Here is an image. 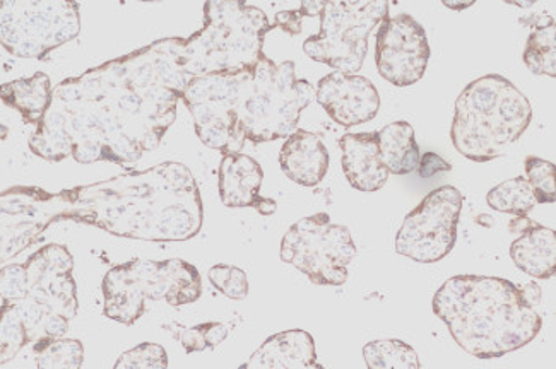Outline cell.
Instances as JSON below:
<instances>
[{
    "instance_id": "cell-2",
    "label": "cell",
    "mask_w": 556,
    "mask_h": 369,
    "mask_svg": "<svg viewBox=\"0 0 556 369\" xmlns=\"http://www.w3.org/2000/svg\"><path fill=\"white\" fill-rule=\"evenodd\" d=\"M431 306L460 349L478 359L514 353L531 344L543 327L519 285L502 277H452L437 291Z\"/></svg>"
},
{
    "instance_id": "cell-17",
    "label": "cell",
    "mask_w": 556,
    "mask_h": 369,
    "mask_svg": "<svg viewBox=\"0 0 556 369\" xmlns=\"http://www.w3.org/2000/svg\"><path fill=\"white\" fill-rule=\"evenodd\" d=\"M508 229L520 237L510 245V258L517 269L534 279H552L556 272V234L553 229L516 217Z\"/></svg>"
},
{
    "instance_id": "cell-38",
    "label": "cell",
    "mask_w": 556,
    "mask_h": 369,
    "mask_svg": "<svg viewBox=\"0 0 556 369\" xmlns=\"http://www.w3.org/2000/svg\"><path fill=\"white\" fill-rule=\"evenodd\" d=\"M9 136V129L5 125L0 124V141H5Z\"/></svg>"
},
{
    "instance_id": "cell-26",
    "label": "cell",
    "mask_w": 556,
    "mask_h": 369,
    "mask_svg": "<svg viewBox=\"0 0 556 369\" xmlns=\"http://www.w3.org/2000/svg\"><path fill=\"white\" fill-rule=\"evenodd\" d=\"M38 369H81L85 347L76 339H45L33 344Z\"/></svg>"
},
{
    "instance_id": "cell-18",
    "label": "cell",
    "mask_w": 556,
    "mask_h": 369,
    "mask_svg": "<svg viewBox=\"0 0 556 369\" xmlns=\"http://www.w3.org/2000/svg\"><path fill=\"white\" fill-rule=\"evenodd\" d=\"M341 165L353 189L370 193L383 189L389 171L380 157L377 133H346L339 139Z\"/></svg>"
},
{
    "instance_id": "cell-21",
    "label": "cell",
    "mask_w": 556,
    "mask_h": 369,
    "mask_svg": "<svg viewBox=\"0 0 556 369\" xmlns=\"http://www.w3.org/2000/svg\"><path fill=\"white\" fill-rule=\"evenodd\" d=\"M52 80L47 74L37 73L31 77L11 80L0 85V100L9 109L16 110L25 124H40L52 103Z\"/></svg>"
},
{
    "instance_id": "cell-1",
    "label": "cell",
    "mask_w": 556,
    "mask_h": 369,
    "mask_svg": "<svg viewBox=\"0 0 556 369\" xmlns=\"http://www.w3.org/2000/svg\"><path fill=\"white\" fill-rule=\"evenodd\" d=\"M184 41L163 38L62 80L29 137L31 153L52 163L130 165L154 151L192 79L181 67Z\"/></svg>"
},
{
    "instance_id": "cell-22",
    "label": "cell",
    "mask_w": 556,
    "mask_h": 369,
    "mask_svg": "<svg viewBox=\"0 0 556 369\" xmlns=\"http://www.w3.org/2000/svg\"><path fill=\"white\" fill-rule=\"evenodd\" d=\"M376 133L380 157L389 175H409L418 169L421 154L412 124L394 122Z\"/></svg>"
},
{
    "instance_id": "cell-14",
    "label": "cell",
    "mask_w": 556,
    "mask_h": 369,
    "mask_svg": "<svg viewBox=\"0 0 556 369\" xmlns=\"http://www.w3.org/2000/svg\"><path fill=\"white\" fill-rule=\"evenodd\" d=\"M28 296L25 300L47 314L73 320L79 309L74 281V258L64 245L43 246L25 262Z\"/></svg>"
},
{
    "instance_id": "cell-5",
    "label": "cell",
    "mask_w": 556,
    "mask_h": 369,
    "mask_svg": "<svg viewBox=\"0 0 556 369\" xmlns=\"http://www.w3.org/2000/svg\"><path fill=\"white\" fill-rule=\"evenodd\" d=\"M103 314L110 320L132 326L146 314V302H166L184 306L198 302L202 294L199 270L180 258L172 260H130L106 272L101 282Z\"/></svg>"
},
{
    "instance_id": "cell-7",
    "label": "cell",
    "mask_w": 556,
    "mask_h": 369,
    "mask_svg": "<svg viewBox=\"0 0 556 369\" xmlns=\"http://www.w3.org/2000/svg\"><path fill=\"white\" fill-rule=\"evenodd\" d=\"M88 184L49 193L38 187H11L0 192V267L40 240L59 221L91 222Z\"/></svg>"
},
{
    "instance_id": "cell-3",
    "label": "cell",
    "mask_w": 556,
    "mask_h": 369,
    "mask_svg": "<svg viewBox=\"0 0 556 369\" xmlns=\"http://www.w3.org/2000/svg\"><path fill=\"white\" fill-rule=\"evenodd\" d=\"M532 122V106L516 86L488 74L466 86L456 101L451 139L457 153L488 163L519 141Z\"/></svg>"
},
{
    "instance_id": "cell-15",
    "label": "cell",
    "mask_w": 556,
    "mask_h": 369,
    "mask_svg": "<svg viewBox=\"0 0 556 369\" xmlns=\"http://www.w3.org/2000/svg\"><path fill=\"white\" fill-rule=\"evenodd\" d=\"M315 100L344 129L374 120L380 110L379 91L359 74H327L315 89Z\"/></svg>"
},
{
    "instance_id": "cell-29",
    "label": "cell",
    "mask_w": 556,
    "mask_h": 369,
    "mask_svg": "<svg viewBox=\"0 0 556 369\" xmlns=\"http://www.w3.org/2000/svg\"><path fill=\"white\" fill-rule=\"evenodd\" d=\"M525 166L526 180L534 190L536 204H553L556 201L555 165L541 157L529 156Z\"/></svg>"
},
{
    "instance_id": "cell-33",
    "label": "cell",
    "mask_w": 556,
    "mask_h": 369,
    "mask_svg": "<svg viewBox=\"0 0 556 369\" xmlns=\"http://www.w3.org/2000/svg\"><path fill=\"white\" fill-rule=\"evenodd\" d=\"M302 20L303 14L300 13V9L299 11H281V13L276 14L273 28H281L291 37H296L302 33Z\"/></svg>"
},
{
    "instance_id": "cell-23",
    "label": "cell",
    "mask_w": 556,
    "mask_h": 369,
    "mask_svg": "<svg viewBox=\"0 0 556 369\" xmlns=\"http://www.w3.org/2000/svg\"><path fill=\"white\" fill-rule=\"evenodd\" d=\"M486 202L493 211L526 217L536 207V198L531 183L525 177L502 181L493 187L486 195Z\"/></svg>"
},
{
    "instance_id": "cell-31",
    "label": "cell",
    "mask_w": 556,
    "mask_h": 369,
    "mask_svg": "<svg viewBox=\"0 0 556 369\" xmlns=\"http://www.w3.org/2000/svg\"><path fill=\"white\" fill-rule=\"evenodd\" d=\"M113 369H168V354L163 345L144 342L122 354Z\"/></svg>"
},
{
    "instance_id": "cell-27",
    "label": "cell",
    "mask_w": 556,
    "mask_h": 369,
    "mask_svg": "<svg viewBox=\"0 0 556 369\" xmlns=\"http://www.w3.org/2000/svg\"><path fill=\"white\" fill-rule=\"evenodd\" d=\"M29 344L25 323L17 303L4 302L0 306V366L13 361L14 357Z\"/></svg>"
},
{
    "instance_id": "cell-25",
    "label": "cell",
    "mask_w": 556,
    "mask_h": 369,
    "mask_svg": "<svg viewBox=\"0 0 556 369\" xmlns=\"http://www.w3.org/2000/svg\"><path fill=\"white\" fill-rule=\"evenodd\" d=\"M368 369H421L412 345L397 339L374 341L363 347Z\"/></svg>"
},
{
    "instance_id": "cell-24",
    "label": "cell",
    "mask_w": 556,
    "mask_h": 369,
    "mask_svg": "<svg viewBox=\"0 0 556 369\" xmlns=\"http://www.w3.org/2000/svg\"><path fill=\"white\" fill-rule=\"evenodd\" d=\"M522 61L536 76H556L555 21L549 20L529 35Z\"/></svg>"
},
{
    "instance_id": "cell-30",
    "label": "cell",
    "mask_w": 556,
    "mask_h": 369,
    "mask_svg": "<svg viewBox=\"0 0 556 369\" xmlns=\"http://www.w3.org/2000/svg\"><path fill=\"white\" fill-rule=\"evenodd\" d=\"M211 284L225 294L226 297L235 300V302H242L249 296V279L247 273L233 265L219 264L211 267L207 273Z\"/></svg>"
},
{
    "instance_id": "cell-16",
    "label": "cell",
    "mask_w": 556,
    "mask_h": 369,
    "mask_svg": "<svg viewBox=\"0 0 556 369\" xmlns=\"http://www.w3.org/2000/svg\"><path fill=\"white\" fill-rule=\"evenodd\" d=\"M219 198L230 209L254 207L263 216H273L278 204L261 195L264 171L254 157L247 154H225L218 173Z\"/></svg>"
},
{
    "instance_id": "cell-32",
    "label": "cell",
    "mask_w": 556,
    "mask_h": 369,
    "mask_svg": "<svg viewBox=\"0 0 556 369\" xmlns=\"http://www.w3.org/2000/svg\"><path fill=\"white\" fill-rule=\"evenodd\" d=\"M28 296V279L25 264H8L0 267V300L16 303Z\"/></svg>"
},
{
    "instance_id": "cell-20",
    "label": "cell",
    "mask_w": 556,
    "mask_h": 369,
    "mask_svg": "<svg viewBox=\"0 0 556 369\" xmlns=\"http://www.w3.org/2000/svg\"><path fill=\"white\" fill-rule=\"evenodd\" d=\"M317 361L311 333L294 329L267 339L238 369H308Z\"/></svg>"
},
{
    "instance_id": "cell-35",
    "label": "cell",
    "mask_w": 556,
    "mask_h": 369,
    "mask_svg": "<svg viewBox=\"0 0 556 369\" xmlns=\"http://www.w3.org/2000/svg\"><path fill=\"white\" fill-rule=\"evenodd\" d=\"M520 293H522V296H525L526 303H528L529 306L540 305L541 303V290L540 285L534 284V282H531V284L522 285V288H519Z\"/></svg>"
},
{
    "instance_id": "cell-34",
    "label": "cell",
    "mask_w": 556,
    "mask_h": 369,
    "mask_svg": "<svg viewBox=\"0 0 556 369\" xmlns=\"http://www.w3.org/2000/svg\"><path fill=\"white\" fill-rule=\"evenodd\" d=\"M452 166L442 160L439 154L427 153L419 157L418 173L421 178H431L439 171H451Z\"/></svg>"
},
{
    "instance_id": "cell-39",
    "label": "cell",
    "mask_w": 556,
    "mask_h": 369,
    "mask_svg": "<svg viewBox=\"0 0 556 369\" xmlns=\"http://www.w3.org/2000/svg\"><path fill=\"white\" fill-rule=\"evenodd\" d=\"M308 369H326V368H324V366H320L319 362L315 361V362H312L311 368H308Z\"/></svg>"
},
{
    "instance_id": "cell-9",
    "label": "cell",
    "mask_w": 556,
    "mask_h": 369,
    "mask_svg": "<svg viewBox=\"0 0 556 369\" xmlns=\"http://www.w3.org/2000/svg\"><path fill=\"white\" fill-rule=\"evenodd\" d=\"M319 17V35L303 43L305 55L334 73L358 74L371 31L389 17V2H326Z\"/></svg>"
},
{
    "instance_id": "cell-36",
    "label": "cell",
    "mask_w": 556,
    "mask_h": 369,
    "mask_svg": "<svg viewBox=\"0 0 556 369\" xmlns=\"http://www.w3.org/2000/svg\"><path fill=\"white\" fill-rule=\"evenodd\" d=\"M324 4H326V2H302V5H300V13L303 14V17L320 16Z\"/></svg>"
},
{
    "instance_id": "cell-10",
    "label": "cell",
    "mask_w": 556,
    "mask_h": 369,
    "mask_svg": "<svg viewBox=\"0 0 556 369\" xmlns=\"http://www.w3.org/2000/svg\"><path fill=\"white\" fill-rule=\"evenodd\" d=\"M255 68V67H254ZM252 71L192 77L181 101L194 118L202 144L219 153H242L247 139L238 125V110Z\"/></svg>"
},
{
    "instance_id": "cell-28",
    "label": "cell",
    "mask_w": 556,
    "mask_h": 369,
    "mask_svg": "<svg viewBox=\"0 0 556 369\" xmlns=\"http://www.w3.org/2000/svg\"><path fill=\"white\" fill-rule=\"evenodd\" d=\"M177 329L172 332L189 354L214 349L228 338V327L219 321H207V323L190 327V329H186V327H177Z\"/></svg>"
},
{
    "instance_id": "cell-13",
    "label": "cell",
    "mask_w": 556,
    "mask_h": 369,
    "mask_svg": "<svg viewBox=\"0 0 556 369\" xmlns=\"http://www.w3.org/2000/svg\"><path fill=\"white\" fill-rule=\"evenodd\" d=\"M430 61L427 31L409 14L388 17L377 28L376 64L389 85L407 88L424 79Z\"/></svg>"
},
{
    "instance_id": "cell-4",
    "label": "cell",
    "mask_w": 556,
    "mask_h": 369,
    "mask_svg": "<svg viewBox=\"0 0 556 369\" xmlns=\"http://www.w3.org/2000/svg\"><path fill=\"white\" fill-rule=\"evenodd\" d=\"M273 29L266 13L242 0L206 2L204 28L186 38L181 67L190 77L252 71Z\"/></svg>"
},
{
    "instance_id": "cell-19",
    "label": "cell",
    "mask_w": 556,
    "mask_h": 369,
    "mask_svg": "<svg viewBox=\"0 0 556 369\" xmlns=\"http://www.w3.org/2000/svg\"><path fill=\"white\" fill-rule=\"evenodd\" d=\"M329 151L317 133L294 130L282 144L279 165L282 173L302 187H317L329 171Z\"/></svg>"
},
{
    "instance_id": "cell-6",
    "label": "cell",
    "mask_w": 556,
    "mask_h": 369,
    "mask_svg": "<svg viewBox=\"0 0 556 369\" xmlns=\"http://www.w3.org/2000/svg\"><path fill=\"white\" fill-rule=\"evenodd\" d=\"M314 100V86L296 79L293 62L276 64L263 55L243 91L238 125L254 144L287 139L299 129L303 110Z\"/></svg>"
},
{
    "instance_id": "cell-8",
    "label": "cell",
    "mask_w": 556,
    "mask_h": 369,
    "mask_svg": "<svg viewBox=\"0 0 556 369\" xmlns=\"http://www.w3.org/2000/svg\"><path fill=\"white\" fill-rule=\"evenodd\" d=\"M81 33L79 4L73 0L0 2V44L17 59L43 61Z\"/></svg>"
},
{
    "instance_id": "cell-11",
    "label": "cell",
    "mask_w": 556,
    "mask_h": 369,
    "mask_svg": "<svg viewBox=\"0 0 556 369\" xmlns=\"http://www.w3.org/2000/svg\"><path fill=\"white\" fill-rule=\"evenodd\" d=\"M355 257L350 229L334 225L326 213L294 222L281 241V260L296 267L315 285H343L348 265Z\"/></svg>"
},
{
    "instance_id": "cell-12",
    "label": "cell",
    "mask_w": 556,
    "mask_h": 369,
    "mask_svg": "<svg viewBox=\"0 0 556 369\" xmlns=\"http://www.w3.org/2000/svg\"><path fill=\"white\" fill-rule=\"evenodd\" d=\"M464 195L451 184L428 193L407 214L395 237V252L418 264L444 260L456 246Z\"/></svg>"
},
{
    "instance_id": "cell-37",
    "label": "cell",
    "mask_w": 556,
    "mask_h": 369,
    "mask_svg": "<svg viewBox=\"0 0 556 369\" xmlns=\"http://www.w3.org/2000/svg\"><path fill=\"white\" fill-rule=\"evenodd\" d=\"M444 5L445 8L452 9V11H464V9L475 5V0H469V2H451V0H444Z\"/></svg>"
}]
</instances>
